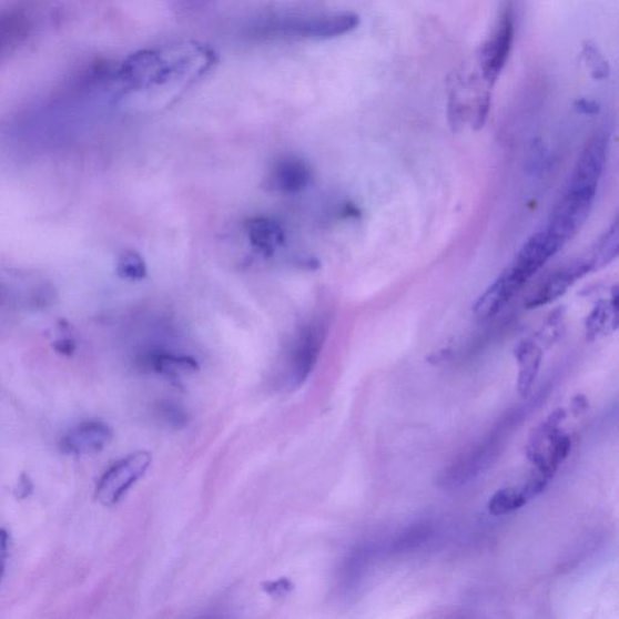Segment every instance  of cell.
<instances>
[{"label": "cell", "mask_w": 619, "mask_h": 619, "mask_svg": "<svg viewBox=\"0 0 619 619\" xmlns=\"http://www.w3.org/2000/svg\"><path fill=\"white\" fill-rule=\"evenodd\" d=\"M326 333L325 323L318 321L308 323L300 333L287 357L284 375L287 387L297 388L306 382L316 365Z\"/></svg>", "instance_id": "obj_4"}, {"label": "cell", "mask_w": 619, "mask_h": 619, "mask_svg": "<svg viewBox=\"0 0 619 619\" xmlns=\"http://www.w3.org/2000/svg\"><path fill=\"white\" fill-rule=\"evenodd\" d=\"M608 146L609 141L603 133H598L588 141L577 159L568 191L596 196L605 164H607Z\"/></svg>", "instance_id": "obj_6"}, {"label": "cell", "mask_w": 619, "mask_h": 619, "mask_svg": "<svg viewBox=\"0 0 619 619\" xmlns=\"http://www.w3.org/2000/svg\"><path fill=\"white\" fill-rule=\"evenodd\" d=\"M584 58L589 70H591V75L596 79H605L609 75V64L605 59L601 58L600 52L588 45L584 50Z\"/></svg>", "instance_id": "obj_22"}, {"label": "cell", "mask_w": 619, "mask_h": 619, "mask_svg": "<svg viewBox=\"0 0 619 619\" xmlns=\"http://www.w3.org/2000/svg\"><path fill=\"white\" fill-rule=\"evenodd\" d=\"M529 501L522 491L516 488L497 490L488 503L489 514L494 517L507 516L516 513Z\"/></svg>", "instance_id": "obj_18"}, {"label": "cell", "mask_w": 619, "mask_h": 619, "mask_svg": "<svg viewBox=\"0 0 619 619\" xmlns=\"http://www.w3.org/2000/svg\"><path fill=\"white\" fill-rule=\"evenodd\" d=\"M159 416L166 425L171 427H181L186 424L185 413L176 405L172 403H165L159 408Z\"/></svg>", "instance_id": "obj_25"}, {"label": "cell", "mask_w": 619, "mask_h": 619, "mask_svg": "<svg viewBox=\"0 0 619 619\" xmlns=\"http://www.w3.org/2000/svg\"><path fill=\"white\" fill-rule=\"evenodd\" d=\"M53 348L62 356L71 357L75 353L77 344L72 339L64 338L53 344Z\"/></svg>", "instance_id": "obj_29"}, {"label": "cell", "mask_w": 619, "mask_h": 619, "mask_svg": "<svg viewBox=\"0 0 619 619\" xmlns=\"http://www.w3.org/2000/svg\"><path fill=\"white\" fill-rule=\"evenodd\" d=\"M116 273L124 280L141 281L148 274L146 264L140 253L128 250L120 254Z\"/></svg>", "instance_id": "obj_20"}, {"label": "cell", "mask_w": 619, "mask_h": 619, "mask_svg": "<svg viewBox=\"0 0 619 619\" xmlns=\"http://www.w3.org/2000/svg\"><path fill=\"white\" fill-rule=\"evenodd\" d=\"M515 17L513 8L505 6L497 17L488 37L477 51L478 73L484 83L494 89L499 80L515 43Z\"/></svg>", "instance_id": "obj_2"}, {"label": "cell", "mask_w": 619, "mask_h": 619, "mask_svg": "<svg viewBox=\"0 0 619 619\" xmlns=\"http://www.w3.org/2000/svg\"><path fill=\"white\" fill-rule=\"evenodd\" d=\"M313 172L302 158L287 155L275 161L268 171L265 186L268 191L298 193L312 182Z\"/></svg>", "instance_id": "obj_9"}, {"label": "cell", "mask_w": 619, "mask_h": 619, "mask_svg": "<svg viewBox=\"0 0 619 619\" xmlns=\"http://www.w3.org/2000/svg\"><path fill=\"white\" fill-rule=\"evenodd\" d=\"M293 589L290 580H278L265 585V591L274 597L286 596Z\"/></svg>", "instance_id": "obj_27"}, {"label": "cell", "mask_w": 619, "mask_h": 619, "mask_svg": "<svg viewBox=\"0 0 619 619\" xmlns=\"http://www.w3.org/2000/svg\"><path fill=\"white\" fill-rule=\"evenodd\" d=\"M505 272L484 292L474 306V314L480 321H488L499 314L518 293Z\"/></svg>", "instance_id": "obj_14"}, {"label": "cell", "mask_w": 619, "mask_h": 619, "mask_svg": "<svg viewBox=\"0 0 619 619\" xmlns=\"http://www.w3.org/2000/svg\"><path fill=\"white\" fill-rule=\"evenodd\" d=\"M33 21L22 9L0 10V62H3L29 42Z\"/></svg>", "instance_id": "obj_10"}, {"label": "cell", "mask_w": 619, "mask_h": 619, "mask_svg": "<svg viewBox=\"0 0 619 619\" xmlns=\"http://www.w3.org/2000/svg\"><path fill=\"white\" fill-rule=\"evenodd\" d=\"M562 247L547 231L532 235L519 251L507 274L521 290L525 284Z\"/></svg>", "instance_id": "obj_7"}, {"label": "cell", "mask_w": 619, "mask_h": 619, "mask_svg": "<svg viewBox=\"0 0 619 619\" xmlns=\"http://www.w3.org/2000/svg\"><path fill=\"white\" fill-rule=\"evenodd\" d=\"M246 229L251 245L265 257L273 255L277 247L284 245L286 239L284 227L273 219H252L246 223Z\"/></svg>", "instance_id": "obj_15"}, {"label": "cell", "mask_w": 619, "mask_h": 619, "mask_svg": "<svg viewBox=\"0 0 619 619\" xmlns=\"http://www.w3.org/2000/svg\"><path fill=\"white\" fill-rule=\"evenodd\" d=\"M547 163L548 158L544 144L540 141H535L527 156V171L537 176V174H541L547 170Z\"/></svg>", "instance_id": "obj_23"}, {"label": "cell", "mask_w": 619, "mask_h": 619, "mask_svg": "<svg viewBox=\"0 0 619 619\" xmlns=\"http://www.w3.org/2000/svg\"><path fill=\"white\" fill-rule=\"evenodd\" d=\"M593 272L589 260L575 261L551 274L531 297L525 302V308L532 310L554 303L567 293L578 280Z\"/></svg>", "instance_id": "obj_8"}, {"label": "cell", "mask_w": 619, "mask_h": 619, "mask_svg": "<svg viewBox=\"0 0 619 619\" xmlns=\"http://www.w3.org/2000/svg\"><path fill=\"white\" fill-rule=\"evenodd\" d=\"M595 195L567 191L551 212L546 231L564 247L587 222Z\"/></svg>", "instance_id": "obj_5"}, {"label": "cell", "mask_w": 619, "mask_h": 619, "mask_svg": "<svg viewBox=\"0 0 619 619\" xmlns=\"http://www.w3.org/2000/svg\"><path fill=\"white\" fill-rule=\"evenodd\" d=\"M150 363L156 373L171 379H179L181 373H192L199 369L194 358L168 353H154L150 357Z\"/></svg>", "instance_id": "obj_17"}, {"label": "cell", "mask_w": 619, "mask_h": 619, "mask_svg": "<svg viewBox=\"0 0 619 619\" xmlns=\"http://www.w3.org/2000/svg\"><path fill=\"white\" fill-rule=\"evenodd\" d=\"M361 19L355 12H341L334 16L305 20L291 26L288 31L306 38H335L353 32Z\"/></svg>", "instance_id": "obj_12"}, {"label": "cell", "mask_w": 619, "mask_h": 619, "mask_svg": "<svg viewBox=\"0 0 619 619\" xmlns=\"http://www.w3.org/2000/svg\"><path fill=\"white\" fill-rule=\"evenodd\" d=\"M10 535L7 529L0 528V584H2L9 558Z\"/></svg>", "instance_id": "obj_26"}, {"label": "cell", "mask_w": 619, "mask_h": 619, "mask_svg": "<svg viewBox=\"0 0 619 619\" xmlns=\"http://www.w3.org/2000/svg\"><path fill=\"white\" fill-rule=\"evenodd\" d=\"M515 356L518 365L517 392L520 397L527 398L540 373L542 348L535 342L522 341L515 348Z\"/></svg>", "instance_id": "obj_13"}, {"label": "cell", "mask_w": 619, "mask_h": 619, "mask_svg": "<svg viewBox=\"0 0 619 619\" xmlns=\"http://www.w3.org/2000/svg\"><path fill=\"white\" fill-rule=\"evenodd\" d=\"M152 455L136 451L105 470L97 488V499L103 506H114L129 493L151 467Z\"/></svg>", "instance_id": "obj_3"}, {"label": "cell", "mask_w": 619, "mask_h": 619, "mask_svg": "<svg viewBox=\"0 0 619 619\" xmlns=\"http://www.w3.org/2000/svg\"><path fill=\"white\" fill-rule=\"evenodd\" d=\"M618 288L612 291V298L610 301L599 302L593 312L589 314L586 319V336L588 342H595L600 336H607L616 332L618 328Z\"/></svg>", "instance_id": "obj_16"}, {"label": "cell", "mask_w": 619, "mask_h": 619, "mask_svg": "<svg viewBox=\"0 0 619 619\" xmlns=\"http://www.w3.org/2000/svg\"><path fill=\"white\" fill-rule=\"evenodd\" d=\"M113 439V430L101 422H88L72 428L61 439L60 448L69 455H89L102 451Z\"/></svg>", "instance_id": "obj_11"}, {"label": "cell", "mask_w": 619, "mask_h": 619, "mask_svg": "<svg viewBox=\"0 0 619 619\" xmlns=\"http://www.w3.org/2000/svg\"><path fill=\"white\" fill-rule=\"evenodd\" d=\"M589 409V402L585 395H577L571 402V412L575 416L581 415Z\"/></svg>", "instance_id": "obj_31"}, {"label": "cell", "mask_w": 619, "mask_h": 619, "mask_svg": "<svg viewBox=\"0 0 619 619\" xmlns=\"http://www.w3.org/2000/svg\"><path fill=\"white\" fill-rule=\"evenodd\" d=\"M33 490H34V484L32 479L29 476L22 474L19 478L16 488V495L18 499L20 500L27 499V497L32 495Z\"/></svg>", "instance_id": "obj_28"}, {"label": "cell", "mask_w": 619, "mask_h": 619, "mask_svg": "<svg viewBox=\"0 0 619 619\" xmlns=\"http://www.w3.org/2000/svg\"><path fill=\"white\" fill-rule=\"evenodd\" d=\"M215 63V52L195 42L144 49L132 53L116 67V87L119 93L155 88H185L199 82Z\"/></svg>", "instance_id": "obj_1"}, {"label": "cell", "mask_w": 619, "mask_h": 619, "mask_svg": "<svg viewBox=\"0 0 619 619\" xmlns=\"http://www.w3.org/2000/svg\"><path fill=\"white\" fill-rule=\"evenodd\" d=\"M619 251V223L616 221L598 242L593 255L589 260L593 271H599L611 264L618 257Z\"/></svg>", "instance_id": "obj_19"}, {"label": "cell", "mask_w": 619, "mask_h": 619, "mask_svg": "<svg viewBox=\"0 0 619 619\" xmlns=\"http://www.w3.org/2000/svg\"><path fill=\"white\" fill-rule=\"evenodd\" d=\"M576 108L578 112L588 114V115H595L598 114L600 111V106L599 104H597L595 101H589V100H580L576 102Z\"/></svg>", "instance_id": "obj_30"}, {"label": "cell", "mask_w": 619, "mask_h": 619, "mask_svg": "<svg viewBox=\"0 0 619 619\" xmlns=\"http://www.w3.org/2000/svg\"><path fill=\"white\" fill-rule=\"evenodd\" d=\"M564 322V314L562 310L558 308L556 312L551 313L549 317L546 319L541 332L538 333V341L546 345L554 344L561 334Z\"/></svg>", "instance_id": "obj_21"}, {"label": "cell", "mask_w": 619, "mask_h": 619, "mask_svg": "<svg viewBox=\"0 0 619 619\" xmlns=\"http://www.w3.org/2000/svg\"><path fill=\"white\" fill-rule=\"evenodd\" d=\"M551 478L554 477L544 473V470L536 468L535 474L530 477L527 484H525V487L521 490L524 496L527 497V500L530 501L531 499H535L536 496L542 494L548 487V483Z\"/></svg>", "instance_id": "obj_24"}]
</instances>
